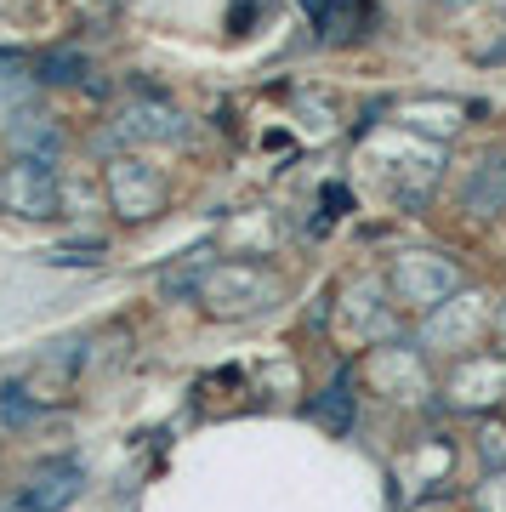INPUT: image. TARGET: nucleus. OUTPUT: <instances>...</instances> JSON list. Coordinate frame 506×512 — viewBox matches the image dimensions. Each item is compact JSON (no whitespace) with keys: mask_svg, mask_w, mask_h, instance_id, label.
I'll list each match as a JSON object with an SVG mask.
<instances>
[{"mask_svg":"<svg viewBox=\"0 0 506 512\" xmlns=\"http://www.w3.org/2000/svg\"><path fill=\"white\" fill-rule=\"evenodd\" d=\"M370 154H376L381 177H387V188H393V200L404 211H421L433 200V188L444 183V143H427V137H416L404 126L381 131L370 143Z\"/></svg>","mask_w":506,"mask_h":512,"instance_id":"nucleus-1","label":"nucleus"},{"mask_svg":"<svg viewBox=\"0 0 506 512\" xmlns=\"http://www.w3.org/2000/svg\"><path fill=\"white\" fill-rule=\"evenodd\" d=\"M279 274L273 268H262V262H211L205 268V279H199V302H205V313L211 319H251V313L273 308L279 302Z\"/></svg>","mask_w":506,"mask_h":512,"instance_id":"nucleus-2","label":"nucleus"},{"mask_svg":"<svg viewBox=\"0 0 506 512\" xmlns=\"http://www.w3.org/2000/svg\"><path fill=\"white\" fill-rule=\"evenodd\" d=\"M387 285H393V302L398 308H416V313H433L438 302H450L461 291V274L455 262L433 251H398L393 268H387Z\"/></svg>","mask_w":506,"mask_h":512,"instance_id":"nucleus-3","label":"nucleus"},{"mask_svg":"<svg viewBox=\"0 0 506 512\" xmlns=\"http://www.w3.org/2000/svg\"><path fill=\"white\" fill-rule=\"evenodd\" d=\"M444 399L455 410H495L506 399V353H461L444 382Z\"/></svg>","mask_w":506,"mask_h":512,"instance_id":"nucleus-4","label":"nucleus"},{"mask_svg":"<svg viewBox=\"0 0 506 512\" xmlns=\"http://www.w3.org/2000/svg\"><path fill=\"white\" fill-rule=\"evenodd\" d=\"M109 194H114V211H120V217L143 222L165 205V177L148 160H137V154H120V160L109 165Z\"/></svg>","mask_w":506,"mask_h":512,"instance_id":"nucleus-5","label":"nucleus"},{"mask_svg":"<svg viewBox=\"0 0 506 512\" xmlns=\"http://www.w3.org/2000/svg\"><path fill=\"white\" fill-rule=\"evenodd\" d=\"M0 200L18 217H57V171L46 160H12L0 177Z\"/></svg>","mask_w":506,"mask_h":512,"instance_id":"nucleus-6","label":"nucleus"},{"mask_svg":"<svg viewBox=\"0 0 506 512\" xmlns=\"http://www.w3.org/2000/svg\"><path fill=\"white\" fill-rule=\"evenodd\" d=\"M484 330H495V308H489V296H455V302H438L427 313V330H421V342H455V348H472Z\"/></svg>","mask_w":506,"mask_h":512,"instance_id":"nucleus-7","label":"nucleus"},{"mask_svg":"<svg viewBox=\"0 0 506 512\" xmlns=\"http://www.w3.org/2000/svg\"><path fill=\"white\" fill-rule=\"evenodd\" d=\"M398 126L427 137V143H450L455 131L467 126V103L461 97H444V92L410 97V103H398Z\"/></svg>","mask_w":506,"mask_h":512,"instance_id":"nucleus-8","label":"nucleus"},{"mask_svg":"<svg viewBox=\"0 0 506 512\" xmlns=\"http://www.w3.org/2000/svg\"><path fill=\"white\" fill-rule=\"evenodd\" d=\"M461 205H467V217H501L506 211V148H489L467 165Z\"/></svg>","mask_w":506,"mask_h":512,"instance_id":"nucleus-9","label":"nucleus"},{"mask_svg":"<svg viewBox=\"0 0 506 512\" xmlns=\"http://www.w3.org/2000/svg\"><path fill=\"white\" fill-rule=\"evenodd\" d=\"M80 495V461L57 456V461H40L35 478H29V490H23L18 512H63Z\"/></svg>","mask_w":506,"mask_h":512,"instance_id":"nucleus-10","label":"nucleus"},{"mask_svg":"<svg viewBox=\"0 0 506 512\" xmlns=\"http://www.w3.org/2000/svg\"><path fill=\"white\" fill-rule=\"evenodd\" d=\"M308 6V18L319 23V35L330 46H347V40L364 35V23H370V0H302Z\"/></svg>","mask_w":506,"mask_h":512,"instance_id":"nucleus-11","label":"nucleus"},{"mask_svg":"<svg viewBox=\"0 0 506 512\" xmlns=\"http://www.w3.org/2000/svg\"><path fill=\"white\" fill-rule=\"evenodd\" d=\"M120 131H126L131 143H177L188 120L177 109H165V103H137V109L120 114Z\"/></svg>","mask_w":506,"mask_h":512,"instance_id":"nucleus-12","label":"nucleus"},{"mask_svg":"<svg viewBox=\"0 0 506 512\" xmlns=\"http://www.w3.org/2000/svg\"><path fill=\"white\" fill-rule=\"evenodd\" d=\"M313 421H325L336 439H347V427H353V393H347V382H336L325 399L313 404Z\"/></svg>","mask_w":506,"mask_h":512,"instance_id":"nucleus-13","label":"nucleus"},{"mask_svg":"<svg viewBox=\"0 0 506 512\" xmlns=\"http://www.w3.org/2000/svg\"><path fill=\"white\" fill-rule=\"evenodd\" d=\"M478 450H484L489 467H495V461L506 467V421H484V433H478Z\"/></svg>","mask_w":506,"mask_h":512,"instance_id":"nucleus-14","label":"nucleus"},{"mask_svg":"<svg viewBox=\"0 0 506 512\" xmlns=\"http://www.w3.org/2000/svg\"><path fill=\"white\" fill-rule=\"evenodd\" d=\"M495 348L506 353V302H501V308H495Z\"/></svg>","mask_w":506,"mask_h":512,"instance_id":"nucleus-15","label":"nucleus"},{"mask_svg":"<svg viewBox=\"0 0 506 512\" xmlns=\"http://www.w3.org/2000/svg\"><path fill=\"white\" fill-rule=\"evenodd\" d=\"M438 6H444V12H467L472 0H438Z\"/></svg>","mask_w":506,"mask_h":512,"instance_id":"nucleus-16","label":"nucleus"}]
</instances>
